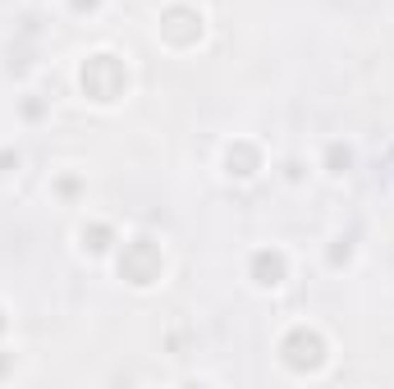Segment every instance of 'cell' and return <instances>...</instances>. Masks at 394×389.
Here are the masks:
<instances>
[{"instance_id":"cell-1","label":"cell","mask_w":394,"mask_h":389,"mask_svg":"<svg viewBox=\"0 0 394 389\" xmlns=\"http://www.w3.org/2000/svg\"><path fill=\"white\" fill-rule=\"evenodd\" d=\"M257 284H280V275H284V261L280 257H257Z\"/></svg>"}]
</instances>
